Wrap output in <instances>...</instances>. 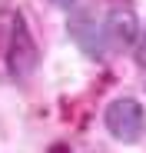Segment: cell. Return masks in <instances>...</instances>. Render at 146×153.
I'll return each mask as SVG.
<instances>
[{
    "label": "cell",
    "instance_id": "cell-1",
    "mask_svg": "<svg viewBox=\"0 0 146 153\" xmlns=\"http://www.w3.org/2000/svg\"><path fill=\"white\" fill-rule=\"evenodd\" d=\"M7 73H10V80L13 83H27L30 76L37 73L40 67V47L33 40V30H30V23L27 17H23L20 10L13 13L10 20V37H7Z\"/></svg>",
    "mask_w": 146,
    "mask_h": 153
},
{
    "label": "cell",
    "instance_id": "cell-6",
    "mask_svg": "<svg viewBox=\"0 0 146 153\" xmlns=\"http://www.w3.org/2000/svg\"><path fill=\"white\" fill-rule=\"evenodd\" d=\"M50 4H53V7H57V10H70V7H73V4H77V0H50Z\"/></svg>",
    "mask_w": 146,
    "mask_h": 153
},
{
    "label": "cell",
    "instance_id": "cell-2",
    "mask_svg": "<svg viewBox=\"0 0 146 153\" xmlns=\"http://www.w3.org/2000/svg\"><path fill=\"white\" fill-rule=\"evenodd\" d=\"M103 126L106 133L123 143V146H136L146 137V107L139 103L136 97H113L106 110H103Z\"/></svg>",
    "mask_w": 146,
    "mask_h": 153
},
{
    "label": "cell",
    "instance_id": "cell-4",
    "mask_svg": "<svg viewBox=\"0 0 146 153\" xmlns=\"http://www.w3.org/2000/svg\"><path fill=\"white\" fill-rule=\"evenodd\" d=\"M103 37H106V50H133L139 40V20L133 7H113L103 17Z\"/></svg>",
    "mask_w": 146,
    "mask_h": 153
},
{
    "label": "cell",
    "instance_id": "cell-3",
    "mask_svg": "<svg viewBox=\"0 0 146 153\" xmlns=\"http://www.w3.org/2000/svg\"><path fill=\"white\" fill-rule=\"evenodd\" d=\"M66 33L86 57L103 60L106 57V37H103V17H96V10L90 4H73L70 7V20H66Z\"/></svg>",
    "mask_w": 146,
    "mask_h": 153
},
{
    "label": "cell",
    "instance_id": "cell-5",
    "mask_svg": "<svg viewBox=\"0 0 146 153\" xmlns=\"http://www.w3.org/2000/svg\"><path fill=\"white\" fill-rule=\"evenodd\" d=\"M136 63L146 67V30H139V40H136Z\"/></svg>",
    "mask_w": 146,
    "mask_h": 153
}]
</instances>
